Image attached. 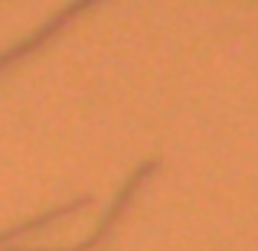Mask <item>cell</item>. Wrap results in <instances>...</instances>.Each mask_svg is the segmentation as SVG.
I'll list each match as a JSON object with an SVG mask.
<instances>
[{"mask_svg":"<svg viewBox=\"0 0 258 251\" xmlns=\"http://www.w3.org/2000/svg\"><path fill=\"white\" fill-rule=\"evenodd\" d=\"M105 0H72V4H66L62 10H56L49 20H46L43 26H39L36 33H30V36H23L20 43H13L10 49H4L0 52V75H7V72L13 69L17 62H23V59H30L33 52H39L49 39H56L59 33H66L72 23H76L82 13L88 10H95V7H101Z\"/></svg>","mask_w":258,"mask_h":251,"instance_id":"cell-1","label":"cell"},{"mask_svg":"<svg viewBox=\"0 0 258 251\" xmlns=\"http://www.w3.org/2000/svg\"><path fill=\"white\" fill-rule=\"evenodd\" d=\"M157 166H160L157 160H144L141 166H134V173L127 176L124 186L118 189V196L111 199V206H108L105 219L98 222V228H95V232L88 235L85 241H79V245H72V248H0V251H95L101 241H108V235L114 232V225L121 222V215L127 212V206L134 202V196L141 193V186H144V183L154 176V170H157Z\"/></svg>","mask_w":258,"mask_h":251,"instance_id":"cell-2","label":"cell"},{"mask_svg":"<svg viewBox=\"0 0 258 251\" xmlns=\"http://www.w3.org/2000/svg\"><path fill=\"white\" fill-rule=\"evenodd\" d=\"M88 206H92V196H79V199H69V202H62L59 209H49V212L36 215V219H26V222H20V225H13V228H7V232H0V248H7L10 241L23 238V235H30V232H39V228L52 225L56 219H66V215H72V212H82V209H88Z\"/></svg>","mask_w":258,"mask_h":251,"instance_id":"cell-3","label":"cell"}]
</instances>
